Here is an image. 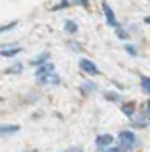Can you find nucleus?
Segmentation results:
<instances>
[{
    "mask_svg": "<svg viewBox=\"0 0 150 152\" xmlns=\"http://www.w3.org/2000/svg\"><path fill=\"white\" fill-rule=\"evenodd\" d=\"M117 143H118L120 149H132L136 145V135L132 131H128V129L121 131V132H118Z\"/></svg>",
    "mask_w": 150,
    "mask_h": 152,
    "instance_id": "1",
    "label": "nucleus"
},
{
    "mask_svg": "<svg viewBox=\"0 0 150 152\" xmlns=\"http://www.w3.org/2000/svg\"><path fill=\"white\" fill-rule=\"evenodd\" d=\"M102 9H103V14H105V18H106L108 26H111V28H118V21H117L115 12L112 11V8H111L106 2H102Z\"/></svg>",
    "mask_w": 150,
    "mask_h": 152,
    "instance_id": "2",
    "label": "nucleus"
},
{
    "mask_svg": "<svg viewBox=\"0 0 150 152\" xmlns=\"http://www.w3.org/2000/svg\"><path fill=\"white\" fill-rule=\"evenodd\" d=\"M79 67H80V70H82L83 73L91 75V76H96V75L100 73L99 69H97V66L94 64L91 59H88V58H82V59L79 61Z\"/></svg>",
    "mask_w": 150,
    "mask_h": 152,
    "instance_id": "3",
    "label": "nucleus"
},
{
    "mask_svg": "<svg viewBox=\"0 0 150 152\" xmlns=\"http://www.w3.org/2000/svg\"><path fill=\"white\" fill-rule=\"evenodd\" d=\"M112 143H114V137L111 134H100L96 137V146L99 149H108L112 146Z\"/></svg>",
    "mask_w": 150,
    "mask_h": 152,
    "instance_id": "4",
    "label": "nucleus"
},
{
    "mask_svg": "<svg viewBox=\"0 0 150 152\" xmlns=\"http://www.w3.org/2000/svg\"><path fill=\"white\" fill-rule=\"evenodd\" d=\"M38 82L41 84V85H58L59 84V76L55 73V72H50V73H47V75H43V76H38Z\"/></svg>",
    "mask_w": 150,
    "mask_h": 152,
    "instance_id": "5",
    "label": "nucleus"
},
{
    "mask_svg": "<svg viewBox=\"0 0 150 152\" xmlns=\"http://www.w3.org/2000/svg\"><path fill=\"white\" fill-rule=\"evenodd\" d=\"M18 131H20V125H11V123L0 125V137H8L12 134H17Z\"/></svg>",
    "mask_w": 150,
    "mask_h": 152,
    "instance_id": "6",
    "label": "nucleus"
},
{
    "mask_svg": "<svg viewBox=\"0 0 150 152\" xmlns=\"http://www.w3.org/2000/svg\"><path fill=\"white\" fill-rule=\"evenodd\" d=\"M50 72H55V66L53 64H49V62H43V64L36 66V70H35V76H43V75H47Z\"/></svg>",
    "mask_w": 150,
    "mask_h": 152,
    "instance_id": "7",
    "label": "nucleus"
},
{
    "mask_svg": "<svg viewBox=\"0 0 150 152\" xmlns=\"http://www.w3.org/2000/svg\"><path fill=\"white\" fill-rule=\"evenodd\" d=\"M20 52H21V47H8V49H2V50H0V56L12 58V56H17Z\"/></svg>",
    "mask_w": 150,
    "mask_h": 152,
    "instance_id": "8",
    "label": "nucleus"
},
{
    "mask_svg": "<svg viewBox=\"0 0 150 152\" xmlns=\"http://www.w3.org/2000/svg\"><path fill=\"white\" fill-rule=\"evenodd\" d=\"M121 111H123V114H124L126 117L132 119V117H133V114H135V104H133V102L123 104V105H121Z\"/></svg>",
    "mask_w": 150,
    "mask_h": 152,
    "instance_id": "9",
    "label": "nucleus"
},
{
    "mask_svg": "<svg viewBox=\"0 0 150 152\" xmlns=\"http://www.w3.org/2000/svg\"><path fill=\"white\" fill-rule=\"evenodd\" d=\"M78 24L74 23L73 20H65L64 21V31L67 32V34H76L78 32Z\"/></svg>",
    "mask_w": 150,
    "mask_h": 152,
    "instance_id": "10",
    "label": "nucleus"
},
{
    "mask_svg": "<svg viewBox=\"0 0 150 152\" xmlns=\"http://www.w3.org/2000/svg\"><path fill=\"white\" fill-rule=\"evenodd\" d=\"M21 72H23V64H21V62H17V64L11 66V67H8L5 70V73H8V75H18Z\"/></svg>",
    "mask_w": 150,
    "mask_h": 152,
    "instance_id": "11",
    "label": "nucleus"
},
{
    "mask_svg": "<svg viewBox=\"0 0 150 152\" xmlns=\"http://www.w3.org/2000/svg\"><path fill=\"white\" fill-rule=\"evenodd\" d=\"M47 58H49V53L36 55V56L30 61V64H32V66H40V64H43V62H46V61H47Z\"/></svg>",
    "mask_w": 150,
    "mask_h": 152,
    "instance_id": "12",
    "label": "nucleus"
},
{
    "mask_svg": "<svg viewBox=\"0 0 150 152\" xmlns=\"http://www.w3.org/2000/svg\"><path fill=\"white\" fill-rule=\"evenodd\" d=\"M141 88L144 90V93L150 94V78H147V76H141Z\"/></svg>",
    "mask_w": 150,
    "mask_h": 152,
    "instance_id": "13",
    "label": "nucleus"
},
{
    "mask_svg": "<svg viewBox=\"0 0 150 152\" xmlns=\"http://www.w3.org/2000/svg\"><path fill=\"white\" fill-rule=\"evenodd\" d=\"M17 26V21H11L8 24H3V26H0V34H3V32H8L11 29H14Z\"/></svg>",
    "mask_w": 150,
    "mask_h": 152,
    "instance_id": "14",
    "label": "nucleus"
},
{
    "mask_svg": "<svg viewBox=\"0 0 150 152\" xmlns=\"http://www.w3.org/2000/svg\"><path fill=\"white\" fill-rule=\"evenodd\" d=\"M68 6V0H61V2L58 3V5H55L52 9L53 11H58V9H64V8H67Z\"/></svg>",
    "mask_w": 150,
    "mask_h": 152,
    "instance_id": "15",
    "label": "nucleus"
},
{
    "mask_svg": "<svg viewBox=\"0 0 150 152\" xmlns=\"http://www.w3.org/2000/svg\"><path fill=\"white\" fill-rule=\"evenodd\" d=\"M94 84H91V82H86V84H83L82 85V91H86V93H90L91 90H94Z\"/></svg>",
    "mask_w": 150,
    "mask_h": 152,
    "instance_id": "16",
    "label": "nucleus"
},
{
    "mask_svg": "<svg viewBox=\"0 0 150 152\" xmlns=\"http://www.w3.org/2000/svg\"><path fill=\"white\" fill-rule=\"evenodd\" d=\"M126 50H128V52H129L132 56H136V50H135V49H133L130 44H128V46H126Z\"/></svg>",
    "mask_w": 150,
    "mask_h": 152,
    "instance_id": "17",
    "label": "nucleus"
},
{
    "mask_svg": "<svg viewBox=\"0 0 150 152\" xmlns=\"http://www.w3.org/2000/svg\"><path fill=\"white\" fill-rule=\"evenodd\" d=\"M106 97L108 99H112V100H117L118 99V96H114V94H106Z\"/></svg>",
    "mask_w": 150,
    "mask_h": 152,
    "instance_id": "18",
    "label": "nucleus"
},
{
    "mask_svg": "<svg viewBox=\"0 0 150 152\" xmlns=\"http://www.w3.org/2000/svg\"><path fill=\"white\" fill-rule=\"evenodd\" d=\"M79 2H80L82 5H85V6H86V5H88V0H79Z\"/></svg>",
    "mask_w": 150,
    "mask_h": 152,
    "instance_id": "19",
    "label": "nucleus"
},
{
    "mask_svg": "<svg viewBox=\"0 0 150 152\" xmlns=\"http://www.w3.org/2000/svg\"><path fill=\"white\" fill-rule=\"evenodd\" d=\"M144 21H146L147 24H150V15H149V17H146V18H144Z\"/></svg>",
    "mask_w": 150,
    "mask_h": 152,
    "instance_id": "20",
    "label": "nucleus"
},
{
    "mask_svg": "<svg viewBox=\"0 0 150 152\" xmlns=\"http://www.w3.org/2000/svg\"><path fill=\"white\" fill-rule=\"evenodd\" d=\"M2 100H3V99H2V97H0V104H2Z\"/></svg>",
    "mask_w": 150,
    "mask_h": 152,
    "instance_id": "21",
    "label": "nucleus"
},
{
    "mask_svg": "<svg viewBox=\"0 0 150 152\" xmlns=\"http://www.w3.org/2000/svg\"><path fill=\"white\" fill-rule=\"evenodd\" d=\"M149 125H150V117H149Z\"/></svg>",
    "mask_w": 150,
    "mask_h": 152,
    "instance_id": "22",
    "label": "nucleus"
},
{
    "mask_svg": "<svg viewBox=\"0 0 150 152\" xmlns=\"http://www.w3.org/2000/svg\"><path fill=\"white\" fill-rule=\"evenodd\" d=\"M74 2H79V0H74Z\"/></svg>",
    "mask_w": 150,
    "mask_h": 152,
    "instance_id": "23",
    "label": "nucleus"
}]
</instances>
